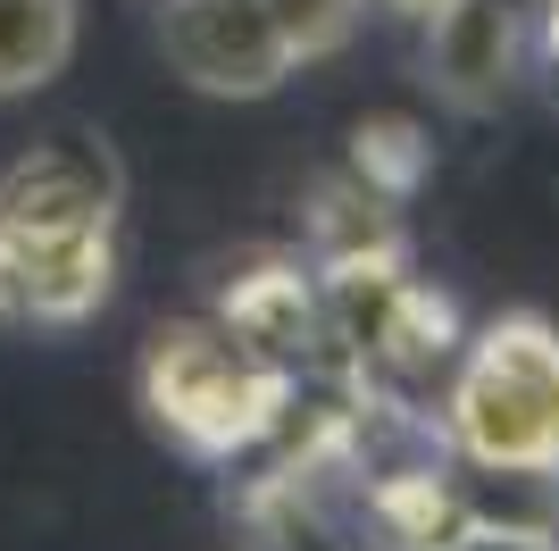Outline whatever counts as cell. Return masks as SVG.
Masks as SVG:
<instances>
[{
  "instance_id": "4",
  "label": "cell",
  "mask_w": 559,
  "mask_h": 551,
  "mask_svg": "<svg viewBox=\"0 0 559 551\" xmlns=\"http://www.w3.org/2000/svg\"><path fill=\"white\" fill-rule=\"evenodd\" d=\"M159 43H167V68L192 92H217V101H259L293 75V50L267 17V0H167Z\"/></svg>"
},
{
  "instance_id": "15",
  "label": "cell",
  "mask_w": 559,
  "mask_h": 551,
  "mask_svg": "<svg viewBox=\"0 0 559 551\" xmlns=\"http://www.w3.org/2000/svg\"><path fill=\"white\" fill-rule=\"evenodd\" d=\"M393 9H409V17H435V9H443V0H393Z\"/></svg>"
},
{
  "instance_id": "1",
  "label": "cell",
  "mask_w": 559,
  "mask_h": 551,
  "mask_svg": "<svg viewBox=\"0 0 559 551\" xmlns=\"http://www.w3.org/2000/svg\"><path fill=\"white\" fill-rule=\"evenodd\" d=\"M293 385L259 351H242L217 318H176L142 351V410L159 418V435H176L192 459H242L259 443H276Z\"/></svg>"
},
{
  "instance_id": "14",
  "label": "cell",
  "mask_w": 559,
  "mask_h": 551,
  "mask_svg": "<svg viewBox=\"0 0 559 551\" xmlns=\"http://www.w3.org/2000/svg\"><path fill=\"white\" fill-rule=\"evenodd\" d=\"M543 50H551V68H559V0H543Z\"/></svg>"
},
{
  "instance_id": "11",
  "label": "cell",
  "mask_w": 559,
  "mask_h": 551,
  "mask_svg": "<svg viewBox=\"0 0 559 551\" xmlns=\"http://www.w3.org/2000/svg\"><path fill=\"white\" fill-rule=\"evenodd\" d=\"M426 167H435V142H426L409 117H368V126L350 134V167H343V176H350V184H368L376 201H393V209H401V201L426 184Z\"/></svg>"
},
{
  "instance_id": "13",
  "label": "cell",
  "mask_w": 559,
  "mask_h": 551,
  "mask_svg": "<svg viewBox=\"0 0 559 551\" xmlns=\"http://www.w3.org/2000/svg\"><path fill=\"white\" fill-rule=\"evenodd\" d=\"M443 551H559V535H501V527H460Z\"/></svg>"
},
{
  "instance_id": "9",
  "label": "cell",
  "mask_w": 559,
  "mask_h": 551,
  "mask_svg": "<svg viewBox=\"0 0 559 551\" xmlns=\"http://www.w3.org/2000/svg\"><path fill=\"white\" fill-rule=\"evenodd\" d=\"M368 518L393 551H443L467 527L460 493H451V459H435V468H384L368 484Z\"/></svg>"
},
{
  "instance_id": "6",
  "label": "cell",
  "mask_w": 559,
  "mask_h": 551,
  "mask_svg": "<svg viewBox=\"0 0 559 551\" xmlns=\"http://www.w3.org/2000/svg\"><path fill=\"white\" fill-rule=\"evenodd\" d=\"M117 201H126V176H117L109 142L93 134H50L0 176V226H34V234L117 226Z\"/></svg>"
},
{
  "instance_id": "12",
  "label": "cell",
  "mask_w": 559,
  "mask_h": 551,
  "mask_svg": "<svg viewBox=\"0 0 559 551\" xmlns=\"http://www.w3.org/2000/svg\"><path fill=\"white\" fill-rule=\"evenodd\" d=\"M267 17H276L293 68H309V59H326V50H343L350 34H359L368 0H267Z\"/></svg>"
},
{
  "instance_id": "5",
  "label": "cell",
  "mask_w": 559,
  "mask_h": 551,
  "mask_svg": "<svg viewBox=\"0 0 559 551\" xmlns=\"http://www.w3.org/2000/svg\"><path fill=\"white\" fill-rule=\"evenodd\" d=\"M210 318L284 376H309L326 360V301H318V268L301 259H251L242 276H226Z\"/></svg>"
},
{
  "instance_id": "2",
  "label": "cell",
  "mask_w": 559,
  "mask_h": 551,
  "mask_svg": "<svg viewBox=\"0 0 559 551\" xmlns=\"http://www.w3.org/2000/svg\"><path fill=\"white\" fill-rule=\"evenodd\" d=\"M443 435L451 459L559 468V326L492 318L467 335L443 376Z\"/></svg>"
},
{
  "instance_id": "7",
  "label": "cell",
  "mask_w": 559,
  "mask_h": 551,
  "mask_svg": "<svg viewBox=\"0 0 559 551\" xmlns=\"http://www.w3.org/2000/svg\"><path fill=\"white\" fill-rule=\"evenodd\" d=\"M518 50H526V9L518 0H443L426 17V75L451 109H501Z\"/></svg>"
},
{
  "instance_id": "3",
  "label": "cell",
  "mask_w": 559,
  "mask_h": 551,
  "mask_svg": "<svg viewBox=\"0 0 559 551\" xmlns=\"http://www.w3.org/2000/svg\"><path fill=\"white\" fill-rule=\"evenodd\" d=\"M117 284V226H0V318L84 326Z\"/></svg>"
},
{
  "instance_id": "10",
  "label": "cell",
  "mask_w": 559,
  "mask_h": 551,
  "mask_svg": "<svg viewBox=\"0 0 559 551\" xmlns=\"http://www.w3.org/2000/svg\"><path fill=\"white\" fill-rule=\"evenodd\" d=\"M75 59V0H0V101L43 92Z\"/></svg>"
},
{
  "instance_id": "8",
  "label": "cell",
  "mask_w": 559,
  "mask_h": 551,
  "mask_svg": "<svg viewBox=\"0 0 559 551\" xmlns=\"http://www.w3.org/2000/svg\"><path fill=\"white\" fill-rule=\"evenodd\" d=\"M467 527L501 535H559V468H510V459H451Z\"/></svg>"
}]
</instances>
